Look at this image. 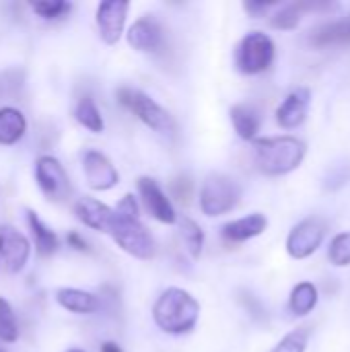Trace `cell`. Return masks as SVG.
Instances as JSON below:
<instances>
[{
	"instance_id": "obj_28",
	"label": "cell",
	"mask_w": 350,
	"mask_h": 352,
	"mask_svg": "<svg viewBox=\"0 0 350 352\" xmlns=\"http://www.w3.org/2000/svg\"><path fill=\"white\" fill-rule=\"evenodd\" d=\"M328 258L334 266L338 268H347L350 266V231L338 233L330 248H328Z\"/></svg>"
},
{
	"instance_id": "obj_34",
	"label": "cell",
	"mask_w": 350,
	"mask_h": 352,
	"mask_svg": "<svg viewBox=\"0 0 350 352\" xmlns=\"http://www.w3.org/2000/svg\"><path fill=\"white\" fill-rule=\"evenodd\" d=\"M99 352H124V349H122L118 342H113V340H107V342H103V344H101Z\"/></svg>"
},
{
	"instance_id": "obj_18",
	"label": "cell",
	"mask_w": 350,
	"mask_h": 352,
	"mask_svg": "<svg viewBox=\"0 0 350 352\" xmlns=\"http://www.w3.org/2000/svg\"><path fill=\"white\" fill-rule=\"evenodd\" d=\"M309 43L314 47H326V45H347L350 43V14L340 21H330L324 25H318L309 33Z\"/></svg>"
},
{
	"instance_id": "obj_27",
	"label": "cell",
	"mask_w": 350,
	"mask_h": 352,
	"mask_svg": "<svg viewBox=\"0 0 350 352\" xmlns=\"http://www.w3.org/2000/svg\"><path fill=\"white\" fill-rule=\"evenodd\" d=\"M31 10L37 16L45 19V21H56V19L66 16L72 10V2H66V0H37V2H31Z\"/></svg>"
},
{
	"instance_id": "obj_20",
	"label": "cell",
	"mask_w": 350,
	"mask_h": 352,
	"mask_svg": "<svg viewBox=\"0 0 350 352\" xmlns=\"http://www.w3.org/2000/svg\"><path fill=\"white\" fill-rule=\"evenodd\" d=\"M27 134V118L12 105L0 107V146H14Z\"/></svg>"
},
{
	"instance_id": "obj_14",
	"label": "cell",
	"mask_w": 350,
	"mask_h": 352,
	"mask_svg": "<svg viewBox=\"0 0 350 352\" xmlns=\"http://www.w3.org/2000/svg\"><path fill=\"white\" fill-rule=\"evenodd\" d=\"M74 214L87 229H93V231H99V233H109L113 217H116L113 208H109L107 204H103L101 200L91 198V196H85V198L76 200Z\"/></svg>"
},
{
	"instance_id": "obj_24",
	"label": "cell",
	"mask_w": 350,
	"mask_h": 352,
	"mask_svg": "<svg viewBox=\"0 0 350 352\" xmlns=\"http://www.w3.org/2000/svg\"><path fill=\"white\" fill-rule=\"evenodd\" d=\"M177 225H179V239L184 243V250L188 252V256L192 260H198L202 256V248H204V231H202V227L192 217L177 219Z\"/></svg>"
},
{
	"instance_id": "obj_8",
	"label": "cell",
	"mask_w": 350,
	"mask_h": 352,
	"mask_svg": "<svg viewBox=\"0 0 350 352\" xmlns=\"http://www.w3.org/2000/svg\"><path fill=\"white\" fill-rule=\"evenodd\" d=\"M328 225L320 217H309L297 223L287 237V252L295 260H305L318 252L326 237Z\"/></svg>"
},
{
	"instance_id": "obj_33",
	"label": "cell",
	"mask_w": 350,
	"mask_h": 352,
	"mask_svg": "<svg viewBox=\"0 0 350 352\" xmlns=\"http://www.w3.org/2000/svg\"><path fill=\"white\" fill-rule=\"evenodd\" d=\"M241 301L245 303V307L252 311V316H264V309H262V305H260V301L254 297V295H248V293H243V297H241Z\"/></svg>"
},
{
	"instance_id": "obj_30",
	"label": "cell",
	"mask_w": 350,
	"mask_h": 352,
	"mask_svg": "<svg viewBox=\"0 0 350 352\" xmlns=\"http://www.w3.org/2000/svg\"><path fill=\"white\" fill-rule=\"evenodd\" d=\"M116 217L120 219H128V221H140V204L136 200L134 194H124L118 202V206L113 208Z\"/></svg>"
},
{
	"instance_id": "obj_15",
	"label": "cell",
	"mask_w": 350,
	"mask_h": 352,
	"mask_svg": "<svg viewBox=\"0 0 350 352\" xmlns=\"http://www.w3.org/2000/svg\"><path fill=\"white\" fill-rule=\"evenodd\" d=\"M309 89H295L293 93H289L285 97V101L278 105L276 109V122L281 128L285 130H295L299 128L305 118H307V109H309Z\"/></svg>"
},
{
	"instance_id": "obj_32",
	"label": "cell",
	"mask_w": 350,
	"mask_h": 352,
	"mask_svg": "<svg viewBox=\"0 0 350 352\" xmlns=\"http://www.w3.org/2000/svg\"><path fill=\"white\" fill-rule=\"evenodd\" d=\"M66 243H68V248H72L74 252H89V243H87V239H85L78 231H68Z\"/></svg>"
},
{
	"instance_id": "obj_12",
	"label": "cell",
	"mask_w": 350,
	"mask_h": 352,
	"mask_svg": "<svg viewBox=\"0 0 350 352\" xmlns=\"http://www.w3.org/2000/svg\"><path fill=\"white\" fill-rule=\"evenodd\" d=\"M0 258L10 274H19L27 268L31 258V241L12 225L0 227Z\"/></svg>"
},
{
	"instance_id": "obj_11",
	"label": "cell",
	"mask_w": 350,
	"mask_h": 352,
	"mask_svg": "<svg viewBox=\"0 0 350 352\" xmlns=\"http://www.w3.org/2000/svg\"><path fill=\"white\" fill-rule=\"evenodd\" d=\"M128 10H130V2L126 0H105L97 4L95 23H97V31L103 43L116 45L122 39Z\"/></svg>"
},
{
	"instance_id": "obj_2",
	"label": "cell",
	"mask_w": 350,
	"mask_h": 352,
	"mask_svg": "<svg viewBox=\"0 0 350 352\" xmlns=\"http://www.w3.org/2000/svg\"><path fill=\"white\" fill-rule=\"evenodd\" d=\"M252 153L256 167L264 175H287L303 163L307 146L295 136H268L256 138Z\"/></svg>"
},
{
	"instance_id": "obj_13",
	"label": "cell",
	"mask_w": 350,
	"mask_h": 352,
	"mask_svg": "<svg viewBox=\"0 0 350 352\" xmlns=\"http://www.w3.org/2000/svg\"><path fill=\"white\" fill-rule=\"evenodd\" d=\"M165 39L163 27L155 16H140L136 19L128 33H126V41L132 50L140 52V54H153L157 50H161Z\"/></svg>"
},
{
	"instance_id": "obj_3",
	"label": "cell",
	"mask_w": 350,
	"mask_h": 352,
	"mask_svg": "<svg viewBox=\"0 0 350 352\" xmlns=\"http://www.w3.org/2000/svg\"><path fill=\"white\" fill-rule=\"evenodd\" d=\"M116 97H118L120 105L130 109L153 132H157L161 136H175L177 124L173 120V116L161 103H157L151 95H146L144 91L122 87V89H118Z\"/></svg>"
},
{
	"instance_id": "obj_21",
	"label": "cell",
	"mask_w": 350,
	"mask_h": 352,
	"mask_svg": "<svg viewBox=\"0 0 350 352\" xmlns=\"http://www.w3.org/2000/svg\"><path fill=\"white\" fill-rule=\"evenodd\" d=\"M27 225H29V231H31V237L35 241V252L41 256V258H50L58 252L60 248V239L56 235L54 229H50L35 210L27 208Z\"/></svg>"
},
{
	"instance_id": "obj_26",
	"label": "cell",
	"mask_w": 350,
	"mask_h": 352,
	"mask_svg": "<svg viewBox=\"0 0 350 352\" xmlns=\"http://www.w3.org/2000/svg\"><path fill=\"white\" fill-rule=\"evenodd\" d=\"M0 340L6 344H12L19 340V324L17 316L10 307V303L0 297Z\"/></svg>"
},
{
	"instance_id": "obj_36",
	"label": "cell",
	"mask_w": 350,
	"mask_h": 352,
	"mask_svg": "<svg viewBox=\"0 0 350 352\" xmlns=\"http://www.w3.org/2000/svg\"><path fill=\"white\" fill-rule=\"evenodd\" d=\"M0 352H4V351H0Z\"/></svg>"
},
{
	"instance_id": "obj_16",
	"label": "cell",
	"mask_w": 350,
	"mask_h": 352,
	"mask_svg": "<svg viewBox=\"0 0 350 352\" xmlns=\"http://www.w3.org/2000/svg\"><path fill=\"white\" fill-rule=\"evenodd\" d=\"M266 229H268V219L262 212H252L248 217L225 223L221 227V235L231 243H243L254 237H260Z\"/></svg>"
},
{
	"instance_id": "obj_22",
	"label": "cell",
	"mask_w": 350,
	"mask_h": 352,
	"mask_svg": "<svg viewBox=\"0 0 350 352\" xmlns=\"http://www.w3.org/2000/svg\"><path fill=\"white\" fill-rule=\"evenodd\" d=\"M316 8H326V4H316V2H291V4H285L281 10H276L272 14L270 25L274 29H281V31L295 29L301 23L303 12H309V10H316Z\"/></svg>"
},
{
	"instance_id": "obj_31",
	"label": "cell",
	"mask_w": 350,
	"mask_h": 352,
	"mask_svg": "<svg viewBox=\"0 0 350 352\" xmlns=\"http://www.w3.org/2000/svg\"><path fill=\"white\" fill-rule=\"evenodd\" d=\"M276 2H256V0H248L243 2V8L250 16H262L264 12H268Z\"/></svg>"
},
{
	"instance_id": "obj_5",
	"label": "cell",
	"mask_w": 350,
	"mask_h": 352,
	"mask_svg": "<svg viewBox=\"0 0 350 352\" xmlns=\"http://www.w3.org/2000/svg\"><path fill=\"white\" fill-rule=\"evenodd\" d=\"M276 56V45L268 33L250 31L241 37L235 47V68L241 74L266 72Z\"/></svg>"
},
{
	"instance_id": "obj_1",
	"label": "cell",
	"mask_w": 350,
	"mask_h": 352,
	"mask_svg": "<svg viewBox=\"0 0 350 352\" xmlns=\"http://www.w3.org/2000/svg\"><path fill=\"white\" fill-rule=\"evenodd\" d=\"M200 320L198 299L179 287L165 289L153 305V322L163 334L184 336L190 334Z\"/></svg>"
},
{
	"instance_id": "obj_4",
	"label": "cell",
	"mask_w": 350,
	"mask_h": 352,
	"mask_svg": "<svg viewBox=\"0 0 350 352\" xmlns=\"http://www.w3.org/2000/svg\"><path fill=\"white\" fill-rule=\"evenodd\" d=\"M241 200V186L227 173H208L200 186L198 206L204 217H223L231 212Z\"/></svg>"
},
{
	"instance_id": "obj_29",
	"label": "cell",
	"mask_w": 350,
	"mask_h": 352,
	"mask_svg": "<svg viewBox=\"0 0 350 352\" xmlns=\"http://www.w3.org/2000/svg\"><path fill=\"white\" fill-rule=\"evenodd\" d=\"M309 340V332L305 328H297L291 334H287L270 352H305Z\"/></svg>"
},
{
	"instance_id": "obj_10",
	"label": "cell",
	"mask_w": 350,
	"mask_h": 352,
	"mask_svg": "<svg viewBox=\"0 0 350 352\" xmlns=\"http://www.w3.org/2000/svg\"><path fill=\"white\" fill-rule=\"evenodd\" d=\"M136 188H138V196L146 208V212L159 221L161 225H175L177 223V212H175V206L171 202V198L165 194V190L161 188V184L155 179V177H149V175H140L138 182H136Z\"/></svg>"
},
{
	"instance_id": "obj_19",
	"label": "cell",
	"mask_w": 350,
	"mask_h": 352,
	"mask_svg": "<svg viewBox=\"0 0 350 352\" xmlns=\"http://www.w3.org/2000/svg\"><path fill=\"white\" fill-rule=\"evenodd\" d=\"M229 118H231V124H233V130L235 134L241 138V140H248V142H254L258 138V132H260V111L250 105V103H237L229 109Z\"/></svg>"
},
{
	"instance_id": "obj_25",
	"label": "cell",
	"mask_w": 350,
	"mask_h": 352,
	"mask_svg": "<svg viewBox=\"0 0 350 352\" xmlns=\"http://www.w3.org/2000/svg\"><path fill=\"white\" fill-rule=\"evenodd\" d=\"M318 289L314 283H299L295 285V289L291 291V297H289V309L293 316L297 318H303L307 314L314 311V307L318 305Z\"/></svg>"
},
{
	"instance_id": "obj_7",
	"label": "cell",
	"mask_w": 350,
	"mask_h": 352,
	"mask_svg": "<svg viewBox=\"0 0 350 352\" xmlns=\"http://www.w3.org/2000/svg\"><path fill=\"white\" fill-rule=\"evenodd\" d=\"M35 184L41 190V194L52 200V202H62L68 198L70 194V179L68 173L64 169V165L60 163V159H56L54 155H41L35 159Z\"/></svg>"
},
{
	"instance_id": "obj_23",
	"label": "cell",
	"mask_w": 350,
	"mask_h": 352,
	"mask_svg": "<svg viewBox=\"0 0 350 352\" xmlns=\"http://www.w3.org/2000/svg\"><path fill=\"white\" fill-rule=\"evenodd\" d=\"M74 120L89 132L93 134H101L105 130V122H103V116H101V109L97 107L95 99L85 95L76 101L74 105Z\"/></svg>"
},
{
	"instance_id": "obj_17",
	"label": "cell",
	"mask_w": 350,
	"mask_h": 352,
	"mask_svg": "<svg viewBox=\"0 0 350 352\" xmlns=\"http://www.w3.org/2000/svg\"><path fill=\"white\" fill-rule=\"evenodd\" d=\"M56 303L62 309H66L68 314H76V316H91V314H97L101 309V299L95 293L74 289V287L58 289L56 291Z\"/></svg>"
},
{
	"instance_id": "obj_35",
	"label": "cell",
	"mask_w": 350,
	"mask_h": 352,
	"mask_svg": "<svg viewBox=\"0 0 350 352\" xmlns=\"http://www.w3.org/2000/svg\"><path fill=\"white\" fill-rule=\"evenodd\" d=\"M66 352H85V351H83V349H68Z\"/></svg>"
},
{
	"instance_id": "obj_9",
	"label": "cell",
	"mask_w": 350,
	"mask_h": 352,
	"mask_svg": "<svg viewBox=\"0 0 350 352\" xmlns=\"http://www.w3.org/2000/svg\"><path fill=\"white\" fill-rule=\"evenodd\" d=\"M83 175L93 192H109L120 184V173L111 159L97 148H87L80 157Z\"/></svg>"
},
{
	"instance_id": "obj_6",
	"label": "cell",
	"mask_w": 350,
	"mask_h": 352,
	"mask_svg": "<svg viewBox=\"0 0 350 352\" xmlns=\"http://www.w3.org/2000/svg\"><path fill=\"white\" fill-rule=\"evenodd\" d=\"M107 235H111V239L118 243L122 252H126L128 256L136 260L146 262V260H153L157 254L155 237L151 235V231L146 229L142 221H128V219L113 217V223Z\"/></svg>"
}]
</instances>
